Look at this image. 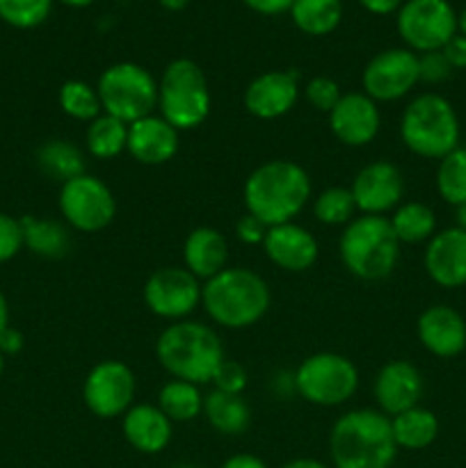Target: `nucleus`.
Wrapping results in <instances>:
<instances>
[{
  "mask_svg": "<svg viewBox=\"0 0 466 468\" xmlns=\"http://www.w3.org/2000/svg\"><path fill=\"white\" fill-rule=\"evenodd\" d=\"M356 204L350 187H329L313 201V215L329 227H343L355 219Z\"/></svg>",
  "mask_w": 466,
  "mask_h": 468,
  "instance_id": "35",
  "label": "nucleus"
},
{
  "mask_svg": "<svg viewBox=\"0 0 466 468\" xmlns=\"http://www.w3.org/2000/svg\"><path fill=\"white\" fill-rule=\"evenodd\" d=\"M425 272L441 288L466 286V233L461 229H443L429 238Z\"/></svg>",
  "mask_w": 466,
  "mask_h": 468,
  "instance_id": "18",
  "label": "nucleus"
},
{
  "mask_svg": "<svg viewBox=\"0 0 466 468\" xmlns=\"http://www.w3.org/2000/svg\"><path fill=\"white\" fill-rule=\"evenodd\" d=\"M59 213L82 233H96L110 227L117 215V201L112 190L91 174L62 183L59 190Z\"/></svg>",
  "mask_w": 466,
  "mask_h": 468,
  "instance_id": "11",
  "label": "nucleus"
},
{
  "mask_svg": "<svg viewBox=\"0 0 466 468\" xmlns=\"http://www.w3.org/2000/svg\"><path fill=\"white\" fill-rule=\"evenodd\" d=\"M343 91L336 80L327 76H315L306 82V101L313 105L318 112H332L336 103L341 101Z\"/></svg>",
  "mask_w": 466,
  "mask_h": 468,
  "instance_id": "37",
  "label": "nucleus"
},
{
  "mask_svg": "<svg viewBox=\"0 0 466 468\" xmlns=\"http://www.w3.org/2000/svg\"><path fill=\"white\" fill-rule=\"evenodd\" d=\"M452 73V67L448 64L446 55L441 50H432V53L418 55V76L423 82L437 85V82L448 80Z\"/></svg>",
  "mask_w": 466,
  "mask_h": 468,
  "instance_id": "40",
  "label": "nucleus"
},
{
  "mask_svg": "<svg viewBox=\"0 0 466 468\" xmlns=\"http://www.w3.org/2000/svg\"><path fill=\"white\" fill-rule=\"evenodd\" d=\"M53 0H0V18L18 30L41 26L50 16Z\"/></svg>",
  "mask_w": 466,
  "mask_h": 468,
  "instance_id": "36",
  "label": "nucleus"
},
{
  "mask_svg": "<svg viewBox=\"0 0 466 468\" xmlns=\"http://www.w3.org/2000/svg\"><path fill=\"white\" fill-rule=\"evenodd\" d=\"M123 437L135 451L155 455L172 441V420L158 405H132L123 414Z\"/></svg>",
  "mask_w": 466,
  "mask_h": 468,
  "instance_id": "23",
  "label": "nucleus"
},
{
  "mask_svg": "<svg viewBox=\"0 0 466 468\" xmlns=\"http://www.w3.org/2000/svg\"><path fill=\"white\" fill-rule=\"evenodd\" d=\"M418 341L429 355L452 359L466 347V323L452 306L434 304L420 314L416 324Z\"/></svg>",
  "mask_w": 466,
  "mask_h": 468,
  "instance_id": "20",
  "label": "nucleus"
},
{
  "mask_svg": "<svg viewBox=\"0 0 466 468\" xmlns=\"http://www.w3.org/2000/svg\"><path fill=\"white\" fill-rule=\"evenodd\" d=\"M187 3H190V0H160V5H163L167 12H181V9L187 7Z\"/></svg>",
  "mask_w": 466,
  "mask_h": 468,
  "instance_id": "49",
  "label": "nucleus"
},
{
  "mask_svg": "<svg viewBox=\"0 0 466 468\" xmlns=\"http://www.w3.org/2000/svg\"><path fill=\"white\" fill-rule=\"evenodd\" d=\"M457 229L466 233V204L457 206Z\"/></svg>",
  "mask_w": 466,
  "mask_h": 468,
  "instance_id": "50",
  "label": "nucleus"
},
{
  "mask_svg": "<svg viewBox=\"0 0 466 468\" xmlns=\"http://www.w3.org/2000/svg\"><path fill=\"white\" fill-rule=\"evenodd\" d=\"M457 32L466 37V7L461 9V14H460V16H457Z\"/></svg>",
  "mask_w": 466,
  "mask_h": 468,
  "instance_id": "52",
  "label": "nucleus"
},
{
  "mask_svg": "<svg viewBox=\"0 0 466 468\" xmlns=\"http://www.w3.org/2000/svg\"><path fill=\"white\" fill-rule=\"evenodd\" d=\"M37 163L46 176L59 183L82 176L85 172V154L69 140H48L37 151Z\"/></svg>",
  "mask_w": 466,
  "mask_h": 468,
  "instance_id": "27",
  "label": "nucleus"
},
{
  "mask_svg": "<svg viewBox=\"0 0 466 468\" xmlns=\"http://www.w3.org/2000/svg\"><path fill=\"white\" fill-rule=\"evenodd\" d=\"M341 261L355 277L379 282L396 270L400 261V240L384 215H361L345 224L338 242Z\"/></svg>",
  "mask_w": 466,
  "mask_h": 468,
  "instance_id": "5",
  "label": "nucleus"
},
{
  "mask_svg": "<svg viewBox=\"0 0 466 468\" xmlns=\"http://www.w3.org/2000/svg\"><path fill=\"white\" fill-rule=\"evenodd\" d=\"M23 347V336L16 332V329L7 327L3 334H0V352L3 355H16Z\"/></svg>",
  "mask_w": 466,
  "mask_h": 468,
  "instance_id": "45",
  "label": "nucleus"
},
{
  "mask_svg": "<svg viewBox=\"0 0 466 468\" xmlns=\"http://www.w3.org/2000/svg\"><path fill=\"white\" fill-rule=\"evenodd\" d=\"M270 288L260 274L247 268H224L201 288V304L215 324L245 329L259 323L270 309Z\"/></svg>",
  "mask_w": 466,
  "mask_h": 468,
  "instance_id": "4",
  "label": "nucleus"
},
{
  "mask_svg": "<svg viewBox=\"0 0 466 468\" xmlns=\"http://www.w3.org/2000/svg\"><path fill=\"white\" fill-rule=\"evenodd\" d=\"M388 222H391L393 233L397 236L400 245L402 242H407V245H418V242L429 240L434 236V229H437L434 210L429 206L420 204V201L400 204L393 210Z\"/></svg>",
  "mask_w": 466,
  "mask_h": 468,
  "instance_id": "30",
  "label": "nucleus"
},
{
  "mask_svg": "<svg viewBox=\"0 0 466 468\" xmlns=\"http://www.w3.org/2000/svg\"><path fill=\"white\" fill-rule=\"evenodd\" d=\"M126 151L142 165H164L178 154V131L160 114L128 123Z\"/></svg>",
  "mask_w": 466,
  "mask_h": 468,
  "instance_id": "22",
  "label": "nucleus"
},
{
  "mask_svg": "<svg viewBox=\"0 0 466 468\" xmlns=\"http://www.w3.org/2000/svg\"><path fill=\"white\" fill-rule=\"evenodd\" d=\"M251 12L263 14V16H279V14L291 12L295 0H242Z\"/></svg>",
  "mask_w": 466,
  "mask_h": 468,
  "instance_id": "43",
  "label": "nucleus"
},
{
  "mask_svg": "<svg viewBox=\"0 0 466 468\" xmlns=\"http://www.w3.org/2000/svg\"><path fill=\"white\" fill-rule=\"evenodd\" d=\"M361 7L368 9L370 14H377V16H387V14L397 12L402 7V0H359Z\"/></svg>",
  "mask_w": 466,
  "mask_h": 468,
  "instance_id": "44",
  "label": "nucleus"
},
{
  "mask_svg": "<svg viewBox=\"0 0 466 468\" xmlns=\"http://www.w3.org/2000/svg\"><path fill=\"white\" fill-rule=\"evenodd\" d=\"M213 384H215V391L242 396V391H245L247 387V370L242 368L238 361L224 359L222 366L217 368V373H215Z\"/></svg>",
  "mask_w": 466,
  "mask_h": 468,
  "instance_id": "39",
  "label": "nucleus"
},
{
  "mask_svg": "<svg viewBox=\"0 0 466 468\" xmlns=\"http://www.w3.org/2000/svg\"><path fill=\"white\" fill-rule=\"evenodd\" d=\"M228 245L227 238L213 227H199L185 238L183 261L187 272L195 274L199 282H208L215 274L227 268Z\"/></svg>",
  "mask_w": 466,
  "mask_h": 468,
  "instance_id": "24",
  "label": "nucleus"
},
{
  "mask_svg": "<svg viewBox=\"0 0 466 468\" xmlns=\"http://www.w3.org/2000/svg\"><path fill=\"white\" fill-rule=\"evenodd\" d=\"M96 91L103 112L123 123L140 122L158 108V80L135 62H117L105 69Z\"/></svg>",
  "mask_w": 466,
  "mask_h": 468,
  "instance_id": "8",
  "label": "nucleus"
},
{
  "mask_svg": "<svg viewBox=\"0 0 466 468\" xmlns=\"http://www.w3.org/2000/svg\"><path fill=\"white\" fill-rule=\"evenodd\" d=\"M355 197L356 210L364 215H384L400 206L405 181L402 172L388 160H375V163L361 167L350 187Z\"/></svg>",
  "mask_w": 466,
  "mask_h": 468,
  "instance_id": "15",
  "label": "nucleus"
},
{
  "mask_svg": "<svg viewBox=\"0 0 466 468\" xmlns=\"http://www.w3.org/2000/svg\"><path fill=\"white\" fill-rule=\"evenodd\" d=\"M59 108L78 122H94L103 112L96 87L82 80H67L59 87Z\"/></svg>",
  "mask_w": 466,
  "mask_h": 468,
  "instance_id": "34",
  "label": "nucleus"
},
{
  "mask_svg": "<svg viewBox=\"0 0 466 468\" xmlns=\"http://www.w3.org/2000/svg\"><path fill=\"white\" fill-rule=\"evenodd\" d=\"M3 368H5V361H3V352H0V375H3Z\"/></svg>",
  "mask_w": 466,
  "mask_h": 468,
  "instance_id": "53",
  "label": "nucleus"
},
{
  "mask_svg": "<svg viewBox=\"0 0 466 468\" xmlns=\"http://www.w3.org/2000/svg\"><path fill=\"white\" fill-rule=\"evenodd\" d=\"M210 90L196 62L178 58L167 64L158 82L160 117L178 133L201 126L210 114Z\"/></svg>",
  "mask_w": 466,
  "mask_h": 468,
  "instance_id": "7",
  "label": "nucleus"
},
{
  "mask_svg": "<svg viewBox=\"0 0 466 468\" xmlns=\"http://www.w3.org/2000/svg\"><path fill=\"white\" fill-rule=\"evenodd\" d=\"M295 391L318 407H338L350 400L359 387V370L347 356L318 352L306 356L292 375Z\"/></svg>",
  "mask_w": 466,
  "mask_h": 468,
  "instance_id": "9",
  "label": "nucleus"
},
{
  "mask_svg": "<svg viewBox=\"0 0 466 468\" xmlns=\"http://www.w3.org/2000/svg\"><path fill=\"white\" fill-rule=\"evenodd\" d=\"M7 327H9V306H7V300H5V295L0 292V334H3Z\"/></svg>",
  "mask_w": 466,
  "mask_h": 468,
  "instance_id": "48",
  "label": "nucleus"
},
{
  "mask_svg": "<svg viewBox=\"0 0 466 468\" xmlns=\"http://www.w3.org/2000/svg\"><path fill=\"white\" fill-rule=\"evenodd\" d=\"M268 224L260 222L259 218H254L251 213H245L236 222V236L245 245H263L265 236H268Z\"/></svg>",
  "mask_w": 466,
  "mask_h": 468,
  "instance_id": "41",
  "label": "nucleus"
},
{
  "mask_svg": "<svg viewBox=\"0 0 466 468\" xmlns=\"http://www.w3.org/2000/svg\"><path fill=\"white\" fill-rule=\"evenodd\" d=\"M373 393L382 414L393 419L411 407H418L423 396V375L411 361H388L375 378Z\"/></svg>",
  "mask_w": 466,
  "mask_h": 468,
  "instance_id": "17",
  "label": "nucleus"
},
{
  "mask_svg": "<svg viewBox=\"0 0 466 468\" xmlns=\"http://www.w3.org/2000/svg\"><path fill=\"white\" fill-rule=\"evenodd\" d=\"M155 356L174 379L210 384L222 366L224 347L213 327L192 320L169 324L155 343Z\"/></svg>",
  "mask_w": 466,
  "mask_h": 468,
  "instance_id": "3",
  "label": "nucleus"
},
{
  "mask_svg": "<svg viewBox=\"0 0 466 468\" xmlns=\"http://www.w3.org/2000/svg\"><path fill=\"white\" fill-rule=\"evenodd\" d=\"M281 468H327L320 460H311V457H300V460H292Z\"/></svg>",
  "mask_w": 466,
  "mask_h": 468,
  "instance_id": "47",
  "label": "nucleus"
},
{
  "mask_svg": "<svg viewBox=\"0 0 466 468\" xmlns=\"http://www.w3.org/2000/svg\"><path fill=\"white\" fill-rule=\"evenodd\" d=\"M400 137L411 154L441 160L460 146V119L441 94H420L405 108Z\"/></svg>",
  "mask_w": 466,
  "mask_h": 468,
  "instance_id": "6",
  "label": "nucleus"
},
{
  "mask_svg": "<svg viewBox=\"0 0 466 468\" xmlns=\"http://www.w3.org/2000/svg\"><path fill=\"white\" fill-rule=\"evenodd\" d=\"M263 250L268 259L286 272H304L318 259V240L309 229L295 222L270 227Z\"/></svg>",
  "mask_w": 466,
  "mask_h": 468,
  "instance_id": "21",
  "label": "nucleus"
},
{
  "mask_svg": "<svg viewBox=\"0 0 466 468\" xmlns=\"http://www.w3.org/2000/svg\"><path fill=\"white\" fill-rule=\"evenodd\" d=\"M21 229L23 245L35 251L37 256H44V259H62L71 247L67 229L58 222H50V219H37L27 215L21 219Z\"/></svg>",
  "mask_w": 466,
  "mask_h": 468,
  "instance_id": "29",
  "label": "nucleus"
},
{
  "mask_svg": "<svg viewBox=\"0 0 466 468\" xmlns=\"http://www.w3.org/2000/svg\"><path fill=\"white\" fill-rule=\"evenodd\" d=\"M391 430L397 448L423 451V448L432 446L434 439H437L439 419L432 411L425 410V407H411V410L393 416Z\"/></svg>",
  "mask_w": 466,
  "mask_h": 468,
  "instance_id": "26",
  "label": "nucleus"
},
{
  "mask_svg": "<svg viewBox=\"0 0 466 468\" xmlns=\"http://www.w3.org/2000/svg\"><path fill=\"white\" fill-rule=\"evenodd\" d=\"M82 398L99 419L123 416L135 400V375L123 361H101L87 373Z\"/></svg>",
  "mask_w": 466,
  "mask_h": 468,
  "instance_id": "12",
  "label": "nucleus"
},
{
  "mask_svg": "<svg viewBox=\"0 0 466 468\" xmlns=\"http://www.w3.org/2000/svg\"><path fill=\"white\" fill-rule=\"evenodd\" d=\"M87 151L90 155L99 160H110L117 158L119 154L126 151L128 142V123L119 122L117 117H110V114H101L94 122H90L87 126Z\"/></svg>",
  "mask_w": 466,
  "mask_h": 468,
  "instance_id": "32",
  "label": "nucleus"
},
{
  "mask_svg": "<svg viewBox=\"0 0 466 468\" xmlns=\"http://www.w3.org/2000/svg\"><path fill=\"white\" fill-rule=\"evenodd\" d=\"M437 190L441 199L450 206L466 204V149L457 146L439 160Z\"/></svg>",
  "mask_w": 466,
  "mask_h": 468,
  "instance_id": "33",
  "label": "nucleus"
},
{
  "mask_svg": "<svg viewBox=\"0 0 466 468\" xmlns=\"http://www.w3.org/2000/svg\"><path fill=\"white\" fill-rule=\"evenodd\" d=\"M291 18L304 35L324 37L336 30L343 21L341 0H295Z\"/></svg>",
  "mask_w": 466,
  "mask_h": 468,
  "instance_id": "28",
  "label": "nucleus"
},
{
  "mask_svg": "<svg viewBox=\"0 0 466 468\" xmlns=\"http://www.w3.org/2000/svg\"><path fill=\"white\" fill-rule=\"evenodd\" d=\"M329 126L336 140L347 146H365L377 137L382 114L377 103L364 91L343 94L336 108L329 112Z\"/></svg>",
  "mask_w": 466,
  "mask_h": 468,
  "instance_id": "16",
  "label": "nucleus"
},
{
  "mask_svg": "<svg viewBox=\"0 0 466 468\" xmlns=\"http://www.w3.org/2000/svg\"><path fill=\"white\" fill-rule=\"evenodd\" d=\"M23 247V229L21 219H14L12 215L0 210V263H7L21 251Z\"/></svg>",
  "mask_w": 466,
  "mask_h": 468,
  "instance_id": "38",
  "label": "nucleus"
},
{
  "mask_svg": "<svg viewBox=\"0 0 466 468\" xmlns=\"http://www.w3.org/2000/svg\"><path fill=\"white\" fill-rule=\"evenodd\" d=\"M222 468H268L263 460H259L256 455H247V452H240V455H233L224 462Z\"/></svg>",
  "mask_w": 466,
  "mask_h": 468,
  "instance_id": "46",
  "label": "nucleus"
},
{
  "mask_svg": "<svg viewBox=\"0 0 466 468\" xmlns=\"http://www.w3.org/2000/svg\"><path fill=\"white\" fill-rule=\"evenodd\" d=\"M204 414L210 428L227 437L242 434L251 423V410L247 400L242 396H233V393L213 391L210 396H206Z\"/></svg>",
  "mask_w": 466,
  "mask_h": 468,
  "instance_id": "25",
  "label": "nucleus"
},
{
  "mask_svg": "<svg viewBox=\"0 0 466 468\" xmlns=\"http://www.w3.org/2000/svg\"><path fill=\"white\" fill-rule=\"evenodd\" d=\"M247 213L268 227L292 222L311 199V178L302 165L292 160H270L247 176Z\"/></svg>",
  "mask_w": 466,
  "mask_h": 468,
  "instance_id": "1",
  "label": "nucleus"
},
{
  "mask_svg": "<svg viewBox=\"0 0 466 468\" xmlns=\"http://www.w3.org/2000/svg\"><path fill=\"white\" fill-rule=\"evenodd\" d=\"M441 53L446 55V59H448V64L452 67V71H455V69H466V37L457 32V35L452 37L446 46H443Z\"/></svg>",
  "mask_w": 466,
  "mask_h": 468,
  "instance_id": "42",
  "label": "nucleus"
},
{
  "mask_svg": "<svg viewBox=\"0 0 466 468\" xmlns=\"http://www.w3.org/2000/svg\"><path fill=\"white\" fill-rule=\"evenodd\" d=\"M181 468H187V466H181Z\"/></svg>",
  "mask_w": 466,
  "mask_h": 468,
  "instance_id": "54",
  "label": "nucleus"
},
{
  "mask_svg": "<svg viewBox=\"0 0 466 468\" xmlns=\"http://www.w3.org/2000/svg\"><path fill=\"white\" fill-rule=\"evenodd\" d=\"M158 407L172 423H187L204 411V396L196 384L172 379L160 388Z\"/></svg>",
  "mask_w": 466,
  "mask_h": 468,
  "instance_id": "31",
  "label": "nucleus"
},
{
  "mask_svg": "<svg viewBox=\"0 0 466 468\" xmlns=\"http://www.w3.org/2000/svg\"><path fill=\"white\" fill-rule=\"evenodd\" d=\"M397 35L414 53L441 50L457 35V14L448 0H407L397 9Z\"/></svg>",
  "mask_w": 466,
  "mask_h": 468,
  "instance_id": "10",
  "label": "nucleus"
},
{
  "mask_svg": "<svg viewBox=\"0 0 466 468\" xmlns=\"http://www.w3.org/2000/svg\"><path fill=\"white\" fill-rule=\"evenodd\" d=\"M329 452L336 468H391L397 455L391 419L377 410H352L334 423Z\"/></svg>",
  "mask_w": 466,
  "mask_h": 468,
  "instance_id": "2",
  "label": "nucleus"
},
{
  "mask_svg": "<svg viewBox=\"0 0 466 468\" xmlns=\"http://www.w3.org/2000/svg\"><path fill=\"white\" fill-rule=\"evenodd\" d=\"M364 94L375 103H388L409 94L420 82L418 55L409 48H388L375 55L364 69Z\"/></svg>",
  "mask_w": 466,
  "mask_h": 468,
  "instance_id": "13",
  "label": "nucleus"
},
{
  "mask_svg": "<svg viewBox=\"0 0 466 468\" xmlns=\"http://www.w3.org/2000/svg\"><path fill=\"white\" fill-rule=\"evenodd\" d=\"M59 3L67 5V7H76V9H80V7H90V5L94 3V0H59Z\"/></svg>",
  "mask_w": 466,
  "mask_h": 468,
  "instance_id": "51",
  "label": "nucleus"
},
{
  "mask_svg": "<svg viewBox=\"0 0 466 468\" xmlns=\"http://www.w3.org/2000/svg\"><path fill=\"white\" fill-rule=\"evenodd\" d=\"M201 288L185 268H160L146 279L144 302L154 315L178 323L201 304Z\"/></svg>",
  "mask_w": 466,
  "mask_h": 468,
  "instance_id": "14",
  "label": "nucleus"
},
{
  "mask_svg": "<svg viewBox=\"0 0 466 468\" xmlns=\"http://www.w3.org/2000/svg\"><path fill=\"white\" fill-rule=\"evenodd\" d=\"M300 96L297 73L265 71L245 90V108L256 119H279L291 112Z\"/></svg>",
  "mask_w": 466,
  "mask_h": 468,
  "instance_id": "19",
  "label": "nucleus"
}]
</instances>
